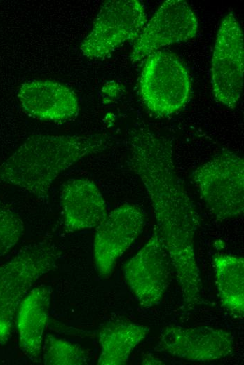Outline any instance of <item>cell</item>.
<instances>
[{
  "label": "cell",
  "mask_w": 244,
  "mask_h": 365,
  "mask_svg": "<svg viewBox=\"0 0 244 365\" xmlns=\"http://www.w3.org/2000/svg\"><path fill=\"white\" fill-rule=\"evenodd\" d=\"M129 164L142 182L154 210L156 228L170 257L184 307L201 300V279L195 253L198 215L176 172L170 140L147 129L129 139Z\"/></svg>",
  "instance_id": "cell-1"
},
{
  "label": "cell",
  "mask_w": 244,
  "mask_h": 365,
  "mask_svg": "<svg viewBox=\"0 0 244 365\" xmlns=\"http://www.w3.org/2000/svg\"><path fill=\"white\" fill-rule=\"evenodd\" d=\"M111 144L110 138L101 134L32 135L0 165V182L46 199L53 182L61 173Z\"/></svg>",
  "instance_id": "cell-2"
},
{
  "label": "cell",
  "mask_w": 244,
  "mask_h": 365,
  "mask_svg": "<svg viewBox=\"0 0 244 365\" xmlns=\"http://www.w3.org/2000/svg\"><path fill=\"white\" fill-rule=\"evenodd\" d=\"M60 257L54 244L42 241L23 248L0 265V343L8 340L15 314L29 289L55 267Z\"/></svg>",
  "instance_id": "cell-3"
},
{
  "label": "cell",
  "mask_w": 244,
  "mask_h": 365,
  "mask_svg": "<svg viewBox=\"0 0 244 365\" xmlns=\"http://www.w3.org/2000/svg\"><path fill=\"white\" fill-rule=\"evenodd\" d=\"M193 181L208 208L219 220L242 215L244 211V161L224 150L196 168Z\"/></svg>",
  "instance_id": "cell-4"
},
{
  "label": "cell",
  "mask_w": 244,
  "mask_h": 365,
  "mask_svg": "<svg viewBox=\"0 0 244 365\" xmlns=\"http://www.w3.org/2000/svg\"><path fill=\"white\" fill-rule=\"evenodd\" d=\"M140 92L147 108L164 117L180 110L189 100L191 85L188 71L173 53L157 51L147 57Z\"/></svg>",
  "instance_id": "cell-5"
},
{
  "label": "cell",
  "mask_w": 244,
  "mask_h": 365,
  "mask_svg": "<svg viewBox=\"0 0 244 365\" xmlns=\"http://www.w3.org/2000/svg\"><path fill=\"white\" fill-rule=\"evenodd\" d=\"M147 15L138 0L106 1L80 48L88 58H103L125 42L137 39L145 26Z\"/></svg>",
  "instance_id": "cell-6"
},
{
  "label": "cell",
  "mask_w": 244,
  "mask_h": 365,
  "mask_svg": "<svg viewBox=\"0 0 244 365\" xmlns=\"http://www.w3.org/2000/svg\"><path fill=\"white\" fill-rule=\"evenodd\" d=\"M243 33L233 13L221 21L211 62V83L215 100L229 108L236 107L243 90Z\"/></svg>",
  "instance_id": "cell-7"
},
{
  "label": "cell",
  "mask_w": 244,
  "mask_h": 365,
  "mask_svg": "<svg viewBox=\"0 0 244 365\" xmlns=\"http://www.w3.org/2000/svg\"><path fill=\"white\" fill-rule=\"evenodd\" d=\"M172 268L169 253L154 227L149 241L123 267L125 279L141 307L150 308L161 302Z\"/></svg>",
  "instance_id": "cell-8"
},
{
  "label": "cell",
  "mask_w": 244,
  "mask_h": 365,
  "mask_svg": "<svg viewBox=\"0 0 244 365\" xmlns=\"http://www.w3.org/2000/svg\"><path fill=\"white\" fill-rule=\"evenodd\" d=\"M198 26L196 16L187 2L164 1L136 39L131 61L139 62L161 47L194 38Z\"/></svg>",
  "instance_id": "cell-9"
},
{
  "label": "cell",
  "mask_w": 244,
  "mask_h": 365,
  "mask_svg": "<svg viewBox=\"0 0 244 365\" xmlns=\"http://www.w3.org/2000/svg\"><path fill=\"white\" fill-rule=\"evenodd\" d=\"M144 225L142 210L132 204H123L97 227L93 241V258L99 275L109 278L118 258L141 234Z\"/></svg>",
  "instance_id": "cell-10"
},
{
  "label": "cell",
  "mask_w": 244,
  "mask_h": 365,
  "mask_svg": "<svg viewBox=\"0 0 244 365\" xmlns=\"http://www.w3.org/2000/svg\"><path fill=\"white\" fill-rule=\"evenodd\" d=\"M158 344L163 351L179 359L211 361L231 354L234 336L228 331L210 326L170 325L163 328Z\"/></svg>",
  "instance_id": "cell-11"
},
{
  "label": "cell",
  "mask_w": 244,
  "mask_h": 365,
  "mask_svg": "<svg viewBox=\"0 0 244 365\" xmlns=\"http://www.w3.org/2000/svg\"><path fill=\"white\" fill-rule=\"evenodd\" d=\"M18 98L25 112L48 121H65L77 116L79 102L75 93L60 83L31 80L23 83Z\"/></svg>",
  "instance_id": "cell-12"
},
{
  "label": "cell",
  "mask_w": 244,
  "mask_h": 365,
  "mask_svg": "<svg viewBox=\"0 0 244 365\" xmlns=\"http://www.w3.org/2000/svg\"><path fill=\"white\" fill-rule=\"evenodd\" d=\"M60 197L67 232L97 227L107 215L102 193L95 183L87 178L65 182Z\"/></svg>",
  "instance_id": "cell-13"
},
{
  "label": "cell",
  "mask_w": 244,
  "mask_h": 365,
  "mask_svg": "<svg viewBox=\"0 0 244 365\" xmlns=\"http://www.w3.org/2000/svg\"><path fill=\"white\" fill-rule=\"evenodd\" d=\"M50 300V288L39 286L26 295L17 311L20 347L32 361L36 363L41 360Z\"/></svg>",
  "instance_id": "cell-14"
},
{
  "label": "cell",
  "mask_w": 244,
  "mask_h": 365,
  "mask_svg": "<svg viewBox=\"0 0 244 365\" xmlns=\"http://www.w3.org/2000/svg\"><path fill=\"white\" fill-rule=\"evenodd\" d=\"M150 328L128 321H111L100 331L101 345L97 364H126L133 350L147 336Z\"/></svg>",
  "instance_id": "cell-15"
},
{
  "label": "cell",
  "mask_w": 244,
  "mask_h": 365,
  "mask_svg": "<svg viewBox=\"0 0 244 365\" xmlns=\"http://www.w3.org/2000/svg\"><path fill=\"white\" fill-rule=\"evenodd\" d=\"M215 278L222 306L234 318L244 314V259L217 253L213 256Z\"/></svg>",
  "instance_id": "cell-16"
},
{
  "label": "cell",
  "mask_w": 244,
  "mask_h": 365,
  "mask_svg": "<svg viewBox=\"0 0 244 365\" xmlns=\"http://www.w3.org/2000/svg\"><path fill=\"white\" fill-rule=\"evenodd\" d=\"M43 364L47 365H83L88 355L81 345L48 335L42 346Z\"/></svg>",
  "instance_id": "cell-17"
},
{
  "label": "cell",
  "mask_w": 244,
  "mask_h": 365,
  "mask_svg": "<svg viewBox=\"0 0 244 365\" xmlns=\"http://www.w3.org/2000/svg\"><path fill=\"white\" fill-rule=\"evenodd\" d=\"M24 232L20 215L6 206H0V256L6 254L19 241Z\"/></svg>",
  "instance_id": "cell-18"
}]
</instances>
